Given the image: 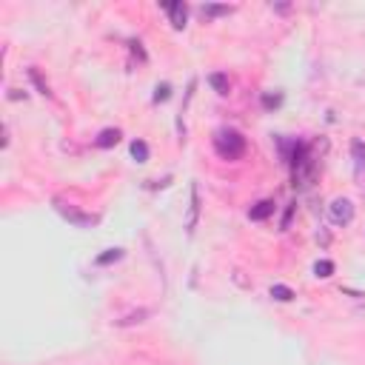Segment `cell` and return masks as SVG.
I'll use <instances>...</instances> for the list:
<instances>
[{"mask_svg": "<svg viewBox=\"0 0 365 365\" xmlns=\"http://www.w3.org/2000/svg\"><path fill=\"white\" fill-rule=\"evenodd\" d=\"M57 211H60L66 220H71L74 225H80V228H86V225H91V222H94V217H88V214H80L77 208H68V205H63L60 200H57Z\"/></svg>", "mask_w": 365, "mask_h": 365, "instance_id": "277c9868", "label": "cell"}, {"mask_svg": "<svg viewBox=\"0 0 365 365\" xmlns=\"http://www.w3.org/2000/svg\"><path fill=\"white\" fill-rule=\"evenodd\" d=\"M351 151H354V168H356V174H362V168H365V143L362 140H354L351 143Z\"/></svg>", "mask_w": 365, "mask_h": 365, "instance_id": "52a82bcc", "label": "cell"}, {"mask_svg": "<svg viewBox=\"0 0 365 365\" xmlns=\"http://www.w3.org/2000/svg\"><path fill=\"white\" fill-rule=\"evenodd\" d=\"M228 11H231V6H202V17H220Z\"/></svg>", "mask_w": 365, "mask_h": 365, "instance_id": "4fadbf2b", "label": "cell"}, {"mask_svg": "<svg viewBox=\"0 0 365 365\" xmlns=\"http://www.w3.org/2000/svg\"><path fill=\"white\" fill-rule=\"evenodd\" d=\"M165 97H168V86L163 83V86H157V94H154V100L160 103V100H165Z\"/></svg>", "mask_w": 365, "mask_h": 365, "instance_id": "2e32d148", "label": "cell"}, {"mask_svg": "<svg viewBox=\"0 0 365 365\" xmlns=\"http://www.w3.org/2000/svg\"><path fill=\"white\" fill-rule=\"evenodd\" d=\"M197 211H200V194H197V185L191 188V208H188V220H185V228L194 231L197 225Z\"/></svg>", "mask_w": 365, "mask_h": 365, "instance_id": "8992f818", "label": "cell"}, {"mask_svg": "<svg viewBox=\"0 0 365 365\" xmlns=\"http://www.w3.org/2000/svg\"><path fill=\"white\" fill-rule=\"evenodd\" d=\"M120 257H123L120 248H108V254H100V257H97V265H108L111 259H120Z\"/></svg>", "mask_w": 365, "mask_h": 365, "instance_id": "5bb4252c", "label": "cell"}, {"mask_svg": "<svg viewBox=\"0 0 365 365\" xmlns=\"http://www.w3.org/2000/svg\"><path fill=\"white\" fill-rule=\"evenodd\" d=\"M214 151L222 160H240L245 154V137L237 128H217L214 131Z\"/></svg>", "mask_w": 365, "mask_h": 365, "instance_id": "6da1fadb", "label": "cell"}, {"mask_svg": "<svg viewBox=\"0 0 365 365\" xmlns=\"http://www.w3.org/2000/svg\"><path fill=\"white\" fill-rule=\"evenodd\" d=\"M271 297L279 299V302H288V299L294 297V291H291L288 285H274V288H271Z\"/></svg>", "mask_w": 365, "mask_h": 365, "instance_id": "8fae6325", "label": "cell"}, {"mask_svg": "<svg viewBox=\"0 0 365 365\" xmlns=\"http://www.w3.org/2000/svg\"><path fill=\"white\" fill-rule=\"evenodd\" d=\"M314 274H317V277H331V274H334V262H331V259H319V262L314 265Z\"/></svg>", "mask_w": 365, "mask_h": 365, "instance_id": "7c38bea8", "label": "cell"}, {"mask_svg": "<svg viewBox=\"0 0 365 365\" xmlns=\"http://www.w3.org/2000/svg\"><path fill=\"white\" fill-rule=\"evenodd\" d=\"M328 220H331L334 225H348V222L354 220V202L345 200V197L331 200V205H328Z\"/></svg>", "mask_w": 365, "mask_h": 365, "instance_id": "7a4b0ae2", "label": "cell"}, {"mask_svg": "<svg viewBox=\"0 0 365 365\" xmlns=\"http://www.w3.org/2000/svg\"><path fill=\"white\" fill-rule=\"evenodd\" d=\"M208 83H211L220 94H228V77H225V74H211V77H208Z\"/></svg>", "mask_w": 365, "mask_h": 365, "instance_id": "30bf717a", "label": "cell"}, {"mask_svg": "<svg viewBox=\"0 0 365 365\" xmlns=\"http://www.w3.org/2000/svg\"><path fill=\"white\" fill-rule=\"evenodd\" d=\"M271 214H274V200H259V202L251 205V211H248L251 220H265V217H271Z\"/></svg>", "mask_w": 365, "mask_h": 365, "instance_id": "5b68a950", "label": "cell"}, {"mask_svg": "<svg viewBox=\"0 0 365 365\" xmlns=\"http://www.w3.org/2000/svg\"><path fill=\"white\" fill-rule=\"evenodd\" d=\"M279 103H282L279 94H265V97H262V106H265V108H274V106H279Z\"/></svg>", "mask_w": 365, "mask_h": 365, "instance_id": "9a60e30c", "label": "cell"}, {"mask_svg": "<svg viewBox=\"0 0 365 365\" xmlns=\"http://www.w3.org/2000/svg\"><path fill=\"white\" fill-rule=\"evenodd\" d=\"M131 157H134L137 163H145V160H148V145H145L143 140H134V143H131Z\"/></svg>", "mask_w": 365, "mask_h": 365, "instance_id": "9c48e42d", "label": "cell"}, {"mask_svg": "<svg viewBox=\"0 0 365 365\" xmlns=\"http://www.w3.org/2000/svg\"><path fill=\"white\" fill-rule=\"evenodd\" d=\"M163 9L168 11V20H171L174 29H182L185 26V20H188V6L185 3H165Z\"/></svg>", "mask_w": 365, "mask_h": 365, "instance_id": "3957f363", "label": "cell"}, {"mask_svg": "<svg viewBox=\"0 0 365 365\" xmlns=\"http://www.w3.org/2000/svg\"><path fill=\"white\" fill-rule=\"evenodd\" d=\"M117 140H120V128H103L100 137H97V145L108 148V145H117Z\"/></svg>", "mask_w": 365, "mask_h": 365, "instance_id": "ba28073f", "label": "cell"}]
</instances>
